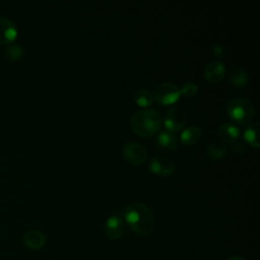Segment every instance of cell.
I'll use <instances>...</instances> for the list:
<instances>
[{
	"instance_id": "obj_4",
	"label": "cell",
	"mask_w": 260,
	"mask_h": 260,
	"mask_svg": "<svg viewBox=\"0 0 260 260\" xmlns=\"http://www.w3.org/2000/svg\"><path fill=\"white\" fill-rule=\"evenodd\" d=\"M153 100L162 106L175 104L180 99V88L172 82H161L152 91Z\"/></svg>"
},
{
	"instance_id": "obj_18",
	"label": "cell",
	"mask_w": 260,
	"mask_h": 260,
	"mask_svg": "<svg viewBox=\"0 0 260 260\" xmlns=\"http://www.w3.org/2000/svg\"><path fill=\"white\" fill-rule=\"evenodd\" d=\"M134 101L135 103L144 109H148V107H150L153 103V98L152 94L149 90L145 89V88H140L137 89L134 93Z\"/></svg>"
},
{
	"instance_id": "obj_3",
	"label": "cell",
	"mask_w": 260,
	"mask_h": 260,
	"mask_svg": "<svg viewBox=\"0 0 260 260\" xmlns=\"http://www.w3.org/2000/svg\"><path fill=\"white\" fill-rule=\"evenodd\" d=\"M226 113L237 124L249 125L255 117V108L247 99L234 98L226 104Z\"/></svg>"
},
{
	"instance_id": "obj_15",
	"label": "cell",
	"mask_w": 260,
	"mask_h": 260,
	"mask_svg": "<svg viewBox=\"0 0 260 260\" xmlns=\"http://www.w3.org/2000/svg\"><path fill=\"white\" fill-rule=\"evenodd\" d=\"M201 135H202V132L199 127L189 126L182 131L180 135V140L184 145L190 146L197 143L201 138Z\"/></svg>"
},
{
	"instance_id": "obj_6",
	"label": "cell",
	"mask_w": 260,
	"mask_h": 260,
	"mask_svg": "<svg viewBox=\"0 0 260 260\" xmlns=\"http://www.w3.org/2000/svg\"><path fill=\"white\" fill-rule=\"evenodd\" d=\"M122 155L126 161L134 166H140L147 159L146 148L138 142H128L122 148Z\"/></svg>"
},
{
	"instance_id": "obj_5",
	"label": "cell",
	"mask_w": 260,
	"mask_h": 260,
	"mask_svg": "<svg viewBox=\"0 0 260 260\" xmlns=\"http://www.w3.org/2000/svg\"><path fill=\"white\" fill-rule=\"evenodd\" d=\"M186 122H187L186 113L179 106L171 107L165 114V117L162 120L166 130L172 133H176L183 130V128L186 125Z\"/></svg>"
},
{
	"instance_id": "obj_19",
	"label": "cell",
	"mask_w": 260,
	"mask_h": 260,
	"mask_svg": "<svg viewBox=\"0 0 260 260\" xmlns=\"http://www.w3.org/2000/svg\"><path fill=\"white\" fill-rule=\"evenodd\" d=\"M5 56L11 62H16L23 56V50L20 46L11 45L5 50Z\"/></svg>"
},
{
	"instance_id": "obj_17",
	"label": "cell",
	"mask_w": 260,
	"mask_h": 260,
	"mask_svg": "<svg viewBox=\"0 0 260 260\" xmlns=\"http://www.w3.org/2000/svg\"><path fill=\"white\" fill-rule=\"evenodd\" d=\"M226 151H228V148L225 144L221 141H214L210 143L206 148L207 156L215 160H219L223 158L226 154Z\"/></svg>"
},
{
	"instance_id": "obj_21",
	"label": "cell",
	"mask_w": 260,
	"mask_h": 260,
	"mask_svg": "<svg viewBox=\"0 0 260 260\" xmlns=\"http://www.w3.org/2000/svg\"><path fill=\"white\" fill-rule=\"evenodd\" d=\"M231 149L236 154H242L246 150V144L237 140V141L231 143Z\"/></svg>"
},
{
	"instance_id": "obj_9",
	"label": "cell",
	"mask_w": 260,
	"mask_h": 260,
	"mask_svg": "<svg viewBox=\"0 0 260 260\" xmlns=\"http://www.w3.org/2000/svg\"><path fill=\"white\" fill-rule=\"evenodd\" d=\"M105 235L110 240H117L122 237L124 233V222L119 215L110 216L105 222Z\"/></svg>"
},
{
	"instance_id": "obj_8",
	"label": "cell",
	"mask_w": 260,
	"mask_h": 260,
	"mask_svg": "<svg viewBox=\"0 0 260 260\" xmlns=\"http://www.w3.org/2000/svg\"><path fill=\"white\" fill-rule=\"evenodd\" d=\"M203 76L209 83H218L225 76V66L220 61H211L203 68Z\"/></svg>"
},
{
	"instance_id": "obj_7",
	"label": "cell",
	"mask_w": 260,
	"mask_h": 260,
	"mask_svg": "<svg viewBox=\"0 0 260 260\" xmlns=\"http://www.w3.org/2000/svg\"><path fill=\"white\" fill-rule=\"evenodd\" d=\"M149 170L152 174L167 177L173 174L175 170V165L172 159L166 156L157 155L150 159L149 161Z\"/></svg>"
},
{
	"instance_id": "obj_2",
	"label": "cell",
	"mask_w": 260,
	"mask_h": 260,
	"mask_svg": "<svg viewBox=\"0 0 260 260\" xmlns=\"http://www.w3.org/2000/svg\"><path fill=\"white\" fill-rule=\"evenodd\" d=\"M130 129L136 135L148 138L157 133L162 126V118L154 109H143L133 114L129 122Z\"/></svg>"
},
{
	"instance_id": "obj_20",
	"label": "cell",
	"mask_w": 260,
	"mask_h": 260,
	"mask_svg": "<svg viewBox=\"0 0 260 260\" xmlns=\"http://www.w3.org/2000/svg\"><path fill=\"white\" fill-rule=\"evenodd\" d=\"M198 91V86L194 82L188 81L182 85L180 88V93L186 98H193Z\"/></svg>"
},
{
	"instance_id": "obj_1",
	"label": "cell",
	"mask_w": 260,
	"mask_h": 260,
	"mask_svg": "<svg viewBox=\"0 0 260 260\" xmlns=\"http://www.w3.org/2000/svg\"><path fill=\"white\" fill-rule=\"evenodd\" d=\"M124 218L131 230L141 237L150 235L155 225L152 211L143 203H132L124 210Z\"/></svg>"
},
{
	"instance_id": "obj_14",
	"label": "cell",
	"mask_w": 260,
	"mask_h": 260,
	"mask_svg": "<svg viewBox=\"0 0 260 260\" xmlns=\"http://www.w3.org/2000/svg\"><path fill=\"white\" fill-rule=\"evenodd\" d=\"M155 144L159 149H176L177 148V138L174 133L162 130L156 137Z\"/></svg>"
},
{
	"instance_id": "obj_13",
	"label": "cell",
	"mask_w": 260,
	"mask_h": 260,
	"mask_svg": "<svg viewBox=\"0 0 260 260\" xmlns=\"http://www.w3.org/2000/svg\"><path fill=\"white\" fill-rule=\"evenodd\" d=\"M217 134H218L219 139H221L222 141L233 143L238 140V138L241 134V131H240V128L238 126H236L235 124L224 123L219 126Z\"/></svg>"
},
{
	"instance_id": "obj_16",
	"label": "cell",
	"mask_w": 260,
	"mask_h": 260,
	"mask_svg": "<svg viewBox=\"0 0 260 260\" xmlns=\"http://www.w3.org/2000/svg\"><path fill=\"white\" fill-rule=\"evenodd\" d=\"M259 129H260V124L259 122H251L247 128L245 129L243 136L244 139L246 140L247 143H249L251 146L258 148L260 143H259Z\"/></svg>"
},
{
	"instance_id": "obj_12",
	"label": "cell",
	"mask_w": 260,
	"mask_h": 260,
	"mask_svg": "<svg viewBox=\"0 0 260 260\" xmlns=\"http://www.w3.org/2000/svg\"><path fill=\"white\" fill-rule=\"evenodd\" d=\"M229 81L236 87H244L247 85L249 81V77L247 74V71L244 67L236 65L231 68L228 74Z\"/></svg>"
},
{
	"instance_id": "obj_10",
	"label": "cell",
	"mask_w": 260,
	"mask_h": 260,
	"mask_svg": "<svg viewBox=\"0 0 260 260\" xmlns=\"http://www.w3.org/2000/svg\"><path fill=\"white\" fill-rule=\"evenodd\" d=\"M17 36V29L14 22L6 17L0 16V44H10Z\"/></svg>"
},
{
	"instance_id": "obj_23",
	"label": "cell",
	"mask_w": 260,
	"mask_h": 260,
	"mask_svg": "<svg viewBox=\"0 0 260 260\" xmlns=\"http://www.w3.org/2000/svg\"><path fill=\"white\" fill-rule=\"evenodd\" d=\"M228 260H246V259H244V258H242L240 256H232Z\"/></svg>"
},
{
	"instance_id": "obj_22",
	"label": "cell",
	"mask_w": 260,
	"mask_h": 260,
	"mask_svg": "<svg viewBox=\"0 0 260 260\" xmlns=\"http://www.w3.org/2000/svg\"><path fill=\"white\" fill-rule=\"evenodd\" d=\"M211 51H212V54L215 55V56H221V55L223 54V48H222V46L219 45V44L213 45Z\"/></svg>"
},
{
	"instance_id": "obj_11",
	"label": "cell",
	"mask_w": 260,
	"mask_h": 260,
	"mask_svg": "<svg viewBox=\"0 0 260 260\" xmlns=\"http://www.w3.org/2000/svg\"><path fill=\"white\" fill-rule=\"evenodd\" d=\"M23 243L31 250H40L46 244V237L38 230H30L24 234Z\"/></svg>"
}]
</instances>
